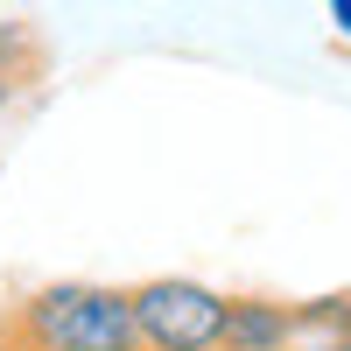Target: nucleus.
Wrapping results in <instances>:
<instances>
[{
    "label": "nucleus",
    "mask_w": 351,
    "mask_h": 351,
    "mask_svg": "<svg viewBox=\"0 0 351 351\" xmlns=\"http://www.w3.org/2000/svg\"><path fill=\"white\" fill-rule=\"evenodd\" d=\"M288 316H295V302L281 295H232L218 351H288Z\"/></svg>",
    "instance_id": "obj_3"
},
{
    "label": "nucleus",
    "mask_w": 351,
    "mask_h": 351,
    "mask_svg": "<svg viewBox=\"0 0 351 351\" xmlns=\"http://www.w3.org/2000/svg\"><path fill=\"white\" fill-rule=\"evenodd\" d=\"M344 351H351V344H344Z\"/></svg>",
    "instance_id": "obj_8"
},
{
    "label": "nucleus",
    "mask_w": 351,
    "mask_h": 351,
    "mask_svg": "<svg viewBox=\"0 0 351 351\" xmlns=\"http://www.w3.org/2000/svg\"><path fill=\"white\" fill-rule=\"evenodd\" d=\"M49 71V43L36 36V21H0V77L36 84Z\"/></svg>",
    "instance_id": "obj_5"
},
{
    "label": "nucleus",
    "mask_w": 351,
    "mask_h": 351,
    "mask_svg": "<svg viewBox=\"0 0 351 351\" xmlns=\"http://www.w3.org/2000/svg\"><path fill=\"white\" fill-rule=\"evenodd\" d=\"M225 302L218 288H204L190 274H155L134 281V324H141V351H218L225 337Z\"/></svg>",
    "instance_id": "obj_2"
},
{
    "label": "nucleus",
    "mask_w": 351,
    "mask_h": 351,
    "mask_svg": "<svg viewBox=\"0 0 351 351\" xmlns=\"http://www.w3.org/2000/svg\"><path fill=\"white\" fill-rule=\"evenodd\" d=\"M0 351H141L134 288L49 281L0 309Z\"/></svg>",
    "instance_id": "obj_1"
},
{
    "label": "nucleus",
    "mask_w": 351,
    "mask_h": 351,
    "mask_svg": "<svg viewBox=\"0 0 351 351\" xmlns=\"http://www.w3.org/2000/svg\"><path fill=\"white\" fill-rule=\"evenodd\" d=\"M330 21H337V36H351V0H330Z\"/></svg>",
    "instance_id": "obj_6"
},
{
    "label": "nucleus",
    "mask_w": 351,
    "mask_h": 351,
    "mask_svg": "<svg viewBox=\"0 0 351 351\" xmlns=\"http://www.w3.org/2000/svg\"><path fill=\"white\" fill-rule=\"evenodd\" d=\"M351 344V295H309L288 316V351H344Z\"/></svg>",
    "instance_id": "obj_4"
},
{
    "label": "nucleus",
    "mask_w": 351,
    "mask_h": 351,
    "mask_svg": "<svg viewBox=\"0 0 351 351\" xmlns=\"http://www.w3.org/2000/svg\"><path fill=\"white\" fill-rule=\"evenodd\" d=\"M14 92H21V84H14V77H0V112L14 106Z\"/></svg>",
    "instance_id": "obj_7"
}]
</instances>
